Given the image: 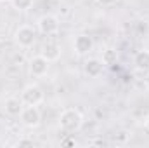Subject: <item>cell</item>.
<instances>
[{
	"label": "cell",
	"instance_id": "19",
	"mask_svg": "<svg viewBox=\"0 0 149 148\" xmlns=\"http://www.w3.org/2000/svg\"><path fill=\"white\" fill-rule=\"evenodd\" d=\"M144 125H146V129L149 131V115L146 117V120H144Z\"/></svg>",
	"mask_w": 149,
	"mask_h": 148
},
{
	"label": "cell",
	"instance_id": "2",
	"mask_svg": "<svg viewBox=\"0 0 149 148\" xmlns=\"http://www.w3.org/2000/svg\"><path fill=\"white\" fill-rule=\"evenodd\" d=\"M21 99H23V103L28 105V106H38V105L45 99V94H43V91H42L40 85L30 84V85H26V87L23 89Z\"/></svg>",
	"mask_w": 149,
	"mask_h": 148
},
{
	"label": "cell",
	"instance_id": "5",
	"mask_svg": "<svg viewBox=\"0 0 149 148\" xmlns=\"http://www.w3.org/2000/svg\"><path fill=\"white\" fill-rule=\"evenodd\" d=\"M21 122L26 125V127H30V129H35L40 125V122H42V113L38 110L37 106H24L23 111H21Z\"/></svg>",
	"mask_w": 149,
	"mask_h": 148
},
{
	"label": "cell",
	"instance_id": "17",
	"mask_svg": "<svg viewBox=\"0 0 149 148\" xmlns=\"http://www.w3.org/2000/svg\"><path fill=\"white\" fill-rule=\"evenodd\" d=\"M61 145H76V141L74 140H64V141H61Z\"/></svg>",
	"mask_w": 149,
	"mask_h": 148
},
{
	"label": "cell",
	"instance_id": "6",
	"mask_svg": "<svg viewBox=\"0 0 149 148\" xmlns=\"http://www.w3.org/2000/svg\"><path fill=\"white\" fill-rule=\"evenodd\" d=\"M49 66H50V61H47L42 54H38V56H33L31 59H30V73L33 75V77H45L47 72H49Z\"/></svg>",
	"mask_w": 149,
	"mask_h": 148
},
{
	"label": "cell",
	"instance_id": "8",
	"mask_svg": "<svg viewBox=\"0 0 149 148\" xmlns=\"http://www.w3.org/2000/svg\"><path fill=\"white\" fill-rule=\"evenodd\" d=\"M102 70H104V65H102V61L97 59V58H90V59H87L85 65H83V72H85L87 77H90V78L99 77V75L102 73Z\"/></svg>",
	"mask_w": 149,
	"mask_h": 148
},
{
	"label": "cell",
	"instance_id": "16",
	"mask_svg": "<svg viewBox=\"0 0 149 148\" xmlns=\"http://www.w3.org/2000/svg\"><path fill=\"white\" fill-rule=\"evenodd\" d=\"M118 0H97V4L99 5H102V7H109V5H114Z\"/></svg>",
	"mask_w": 149,
	"mask_h": 148
},
{
	"label": "cell",
	"instance_id": "4",
	"mask_svg": "<svg viewBox=\"0 0 149 148\" xmlns=\"http://www.w3.org/2000/svg\"><path fill=\"white\" fill-rule=\"evenodd\" d=\"M38 32L43 33V35H56L61 28V23H59V18L54 16V14H43L37 23Z\"/></svg>",
	"mask_w": 149,
	"mask_h": 148
},
{
	"label": "cell",
	"instance_id": "18",
	"mask_svg": "<svg viewBox=\"0 0 149 148\" xmlns=\"http://www.w3.org/2000/svg\"><path fill=\"white\" fill-rule=\"evenodd\" d=\"M144 87H146V89L149 91V75L146 77V78H144Z\"/></svg>",
	"mask_w": 149,
	"mask_h": 148
},
{
	"label": "cell",
	"instance_id": "10",
	"mask_svg": "<svg viewBox=\"0 0 149 148\" xmlns=\"http://www.w3.org/2000/svg\"><path fill=\"white\" fill-rule=\"evenodd\" d=\"M42 56H43L47 61L54 63V61H57V59L61 58V47H59L57 44H54V42H49V44H45V45H43Z\"/></svg>",
	"mask_w": 149,
	"mask_h": 148
},
{
	"label": "cell",
	"instance_id": "7",
	"mask_svg": "<svg viewBox=\"0 0 149 148\" xmlns=\"http://www.w3.org/2000/svg\"><path fill=\"white\" fill-rule=\"evenodd\" d=\"M73 49L78 56H85V54H88L94 49V40H92V37H88L85 33L76 35L73 42Z\"/></svg>",
	"mask_w": 149,
	"mask_h": 148
},
{
	"label": "cell",
	"instance_id": "21",
	"mask_svg": "<svg viewBox=\"0 0 149 148\" xmlns=\"http://www.w3.org/2000/svg\"><path fill=\"white\" fill-rule=\"evenodd\" d=\"M0 2H3V0H0Z\"/></svg>",
	"mask_w": 149,
	"mask_h": 148
},
{
	"label": "cell",
	"instance_id": "3",
	"mask_svg": "<svg viewBox=\"0 0 149 148\" xmlns=\"http://www.w3.org/2000/svg\"><path fill=\"white\" fill-rule=\"evenodd\" d=\"M14 40H16V44H17L19 47L30 49V47L35 44V40H37V32H35L33 26H28V25L19 26V28L16 30V33H14Z\"/></svg>",
	"mask_w": 149,
	"mask_h": 148
},
{
	"label": "cell",
	"instance_id": "14",
	"mask_svg": "<svg viewBox=\"0 0 149 148\" xmlns=\"http://www.w3.org/2000/svg\"><path fill=\"white\" fill-rule=\"evenodd\" d=\"M128 138H130V134H128L127 131H120V132H116V134H114V141H116V143H120V145L127 143V141H128Z\"/></svg>",
	"mask_w": 149,
	"mask_h": 148
},
{
	"label": "cell",
	"instance_id": "13",
	"mask_svg": "<svg viewBox=\"0 0 149 148\" xmlns=\"http://www.w3.org/2000/svg\"><path fill=\"white\" fill-rule=\"evenodd\" d=\"M10 2H12L14 9H17V11H28L33 7V0H10Z\"/></svg>",
	"mask_w": 149,
	"mask_h": 148
},
{
	"label": "cell",
	"instance_id": "1",
	"mask_svg": "<svg viewBox=\"0 0 149 148\" xmlns=\"http://www.w3.org/2000/svg\"><path fill=\"white\" fill-rule=\"evenodd\" d=\"M59 125L68 131V132H76L81 129L83 125V115L81 111L76 110V108H66V110L61 111L59 115Z\"/></svg>",
	"mask_w": 149,
	"mask_h": 148
},
{
	"label": "cell",
	"instance_id": "15",
	"mask_svg": "<svg viewBox=\"0 0 149 148\" xmlns=\"http://www.w3.org/2000/svg\"><path fill=\"white\" fill-rule=\"evenodd\" d=\"M33 140H19L17 141V147H33Z\"/></svg>",
	"mask_w": 149,
	"mask_h": 148
},
{
	"label": "cell",
	"instance_id": "9",
	"mask_svg": "<svg viewBox=\"0 0 149 148\" xmlns=\"http://www.w3.org/2000/svg\"><path fill=\"white\" fill-rule=\"evenodd\" d=\"M23 105H24V103H23L21 98L12 96V98H7V99H5L3 108H5V113H7V115H10V117H17V115H21V111H23V108H24Z\"/></svg>",
	"mask_w": 149,
	"mask_h": 148
},
{
	"label": "cell",
	"instance_id": "20",
	"mask_svg": "<svg viewBox=\"0 0 149 148\" xmlns=\"http://www.w3.org/2000/svg\"><path fill=\"white\" fill-rule=\"evenodd\" d=\"M94 145H106V141H102V140H97V141H94Z\"/></svg>",
	"mask_w": 149,
	"mask_h": 148
},
{
	"label": "cell",
	"instance_id": "11",
	"mask_svg": "<svg viewBox=\"0 0 149 148\" xmlns=\"http://www.w3.org/2000/svg\"><path fill=\"white\" fill-rule=\"evenodd\" d=\"M134 65H135V70L139 72H148L149 70V51H139L135 56H134Z\"/></svg>",
	"mask_w": 149,
	"mask_h": 148
},
{
	"label": "cell",
	"instance_id": "12",
	"mask_svg": "<svg viewBox=\"0 0 149 148\" xmlns=\"http://www.w3.org/2000/svg\"><path fill=\"white\" fill-rule=\"evenodd\" d=\"M101 61H102L104 66H113V65H116V63H118V52H116L114 49H106V51L102 52Z\"/></svg>",
	"mask_w": 149,
	"mask_h": 148
}]
</instances>
